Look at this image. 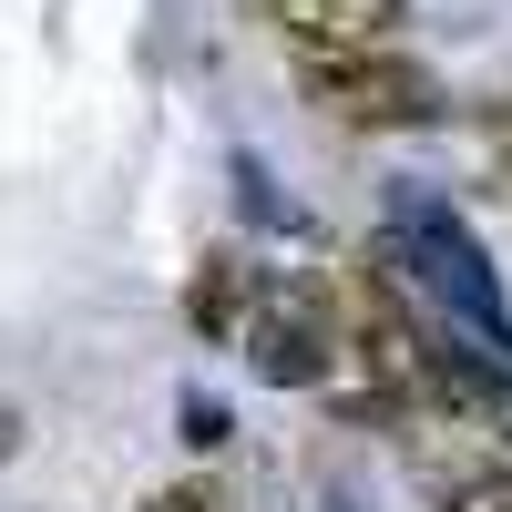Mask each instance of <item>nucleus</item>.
<instances>
[{"mask_svg":"<svg viewBox=\"0 0 512 512\" xmlns=\"http://www.w3.org/2000/svg\"><path fill=\"white\" fill-rule=\"evenodd\" d=\"M226 431H236V420H226V400H185V441H195V451H216Z\"/></svg>","mask_w":512,"mask_h":512,"instance_id":"9d476101","label":"nucleus"},{"mask_svg":"<svg viewBox=\"0 0 512 512\" xmlns=\"http://www.w3.org/2000/svg\"><path fill=\"white\" fill-rule=\"evenodd\" d=\"M256 21H267L287 52H369V41H390L410 0H246Z\"/></svg>","mask_w":512,"mask_h":512,"instance_id":"39448f33","label":"nucleus"},{"mask_svg":"<svg viewBox=\"0 0 512 512\" xmlns=\"http://www.w3.org/2000/svg\"><path fill=\"white\" fill-rule=\"evenodd\" d=\"M256 297H267V277H256L236 246H205V256H195V277H185V318H195L205 338H216V349H246Z\"/></svg>","mask_w":512,"mask_h":512,"instance_id":"423d86ee","label":"nucleus"},{"mask_svg":"<svg viewBox=\"0 0 512 512\" xmlns=\"http://www.w3.org/2000/svg\"><path fill=\"white\" fill-rule=\"evenodd\" d=\"M297 82H308V103L328 123H349V134H420V123L451 113L441 82L410 52H390V41H369V52H297Z\"/></svg>","mask_w":512,"mask_h":512,"instance_id":"f03ea898","label":"nucleus"},{"mask_svg":"<svg viewBox=\"0 0 512 512\" xmlns=\"http://www.w3.org/2000/svg\"><path fill=\"white\" fill-rule=\"evenodd\" d=\"M144 512H236V492H226V482H205V472H185V482H164Z\"/></svg>","mask_w":512,"mask_h":512,"instance_id":"0eeeda50","label":"nucleus"},{"mask_svg":"<svg viewBox=\"0 0 512 512\" xmlns=\"http://www.w3.org/2000/svg\"><path fill=\"white\" fill-rule=\"evenodd\" d=\"M379 267H400L420 297L441 308V328L482 359H512V297L492 277L482 236L451 216L431 185H390V226H379Z\"/></svg>","mask_w":512,"mask_h":512,"instance_id":"f257e3e1","label":"nucleus"},{"mask_svg":"<svg viewBox=\"0 0 512 512\" xmlns=\"http://www.w3.org/2000/svg\"><path fill=\"white\" fill-rule=\"evenodd\" d=\"M338 359H349V328H338L328 287L318 277H267V297L246 318V369L267 390H328Z\"/></svg>","mask_w":512,"mask_h":512,"instance_id":"7ed1b4c3","label":"nucleus"},{"mask_svg":"<svg viewBox=\"0 0 512 512\" xmlns=\"http://www.w3.org/2000/svg\"><path fill=\"white\" fill-rule=\"evenodd\" d=\"M338 297H349V349L369 359V390H390V400H420V390H431V400H441V359H431V349L410 338L400 297L379 287L369 267H359L349 287H338Z\"/></svg>","mask_w":512,"mask_h":512,"instance_id":"20e7f679","label":"nucleus"},{"mask_svg":"<svg viewBox=\"0 0 512 512\" xmlns=\"http://www.w3.org/2000/svg\"><path fill=\"white\" fill-rule=\"evenodd\" d=\"M441 512H512V472H472V482H451Z\"/></svg>","mask_w":512,"mask_h":512,"instance_id":"1a4fd4ad","label":"nucleus"},{"mask_svg":"<svg viewBox=\"0 0 512 512\" xmlns=\"http://www.w3.org/2000/svg\"><path fill=\"white\" fill-rule=\"evenodd\" d=\"M472 123H482V154H492V185L512 195V93H502V103H482Z\"/></svg>","mask_w":512,"mask_h":512,"instance_id":"6e6552de","label":"nucleus"}]
</instances>
